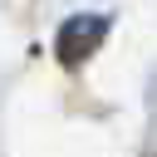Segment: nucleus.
Returning a JSON list of instances; mask_svg holds the SVG:
<instances>
[{"instance_id":"1","label":"nucleus","mask_w":157,"mask_h":157,"mask_svg":"<svg viewBox=\"0 0 157 157\" xmlns=\"http://www.w3.org/2000/svg\"><path fill=\"white\" fill-rule=\"evenodd\" d=\"M103 34H108V20H103V15H88V20L78 15V20H69V25L59 29V59H64V64L88 59V54H93V44H98Z\"/></svg>"}]
</instances>
